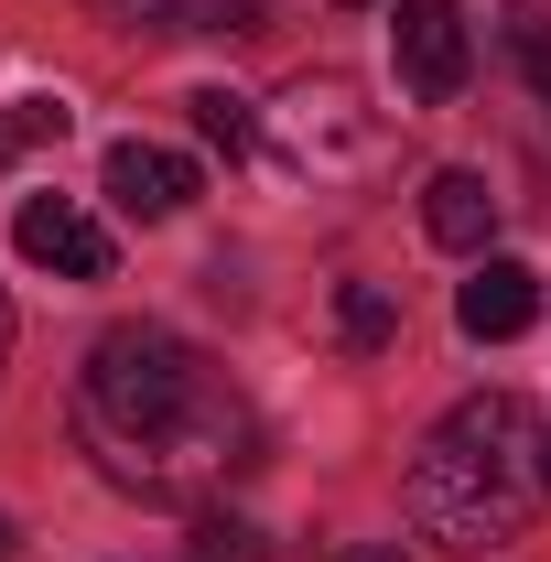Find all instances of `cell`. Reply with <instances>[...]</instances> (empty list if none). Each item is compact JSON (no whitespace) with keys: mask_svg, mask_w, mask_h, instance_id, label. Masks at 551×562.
I'll return each mask as SVG.
<instances>
[{"mask_svg":"<svg viewBox=\"0 0 551 562\" xmlns=\"http://www.w3.org/2000/svg\"><path fill=\"white\" fill-rule=\"evenodd\" d=\"M76 131L66 98H0V162H22V151H55Z\"/></svg>","mask_w":551,"mask_h":562,"instance_id":"cell-10","label":"cell"},{"mask_svg":"<svg viewBox=\"0 0 551 562\" xmlns=\"http://www.w3.org/2000/svg\"><path fill=\"white\" fill-rule=\"evenodd\" d=\"M390 336H401V303H390L379 281H346V292H336V347L379 357V347H390Z\"/></svg>","mask_w":551,"mask_h":562,"instance_id":"cell-9","label":"cell"},{"mask_svg":"<svg viewBox=\"0 0 551 562\" xmlns=\"http://www.w3.org/2000/svg\"><path fill=\"white\" fill-rule=\"evenodd\" d=\"M541 487H551V443H541Z\"/></svg>","mask_w":551,"mask_h":562,"instance_id":"cell-16","label":"cell"},{"mask_svg":"<svg viewBox=\"0 0 551 562\" xmlns=\"http://www.w3.org/2000/svg\"><path fill=\"white\" fill-rule=\"evenodd\" d=\"M109 206L140 216V227L184 216V206H195V162L162 151V140H109Z\"/></svg>","mask_w":551,"mask_h":562,"instance_id":"cell-5","label":"cell"},{"mask_svg":"<svg viewBox=\"0 0 551 562\" xmlns=\"http://www.w3.org/2000/svg\"><path fill=\"white\" fill-rule=\"evenodd\" d=\"M76 443L98 454V476L120 497H162V508H206L227 476L260 465L249 401L173 325H109L87 347V368H76Z\"/></svg>","mask_w":551,"mask_h":562,"instance_id":"cell-1","label":"cell"},{"mask_svg":"<svg viewBox=\"0 0 551 562\" xmlns=\"http://www.w3.org/2000/svg\"><path fill=\"white\" fill-rule=\"evenodd\" d=\"M336 562H401V552H390V541H346Z\"/></svg>","mask_w":551,"mask_h":562,"instance_id":"cell-14","label":"cell"},{"mask_svg":"<svg viewBox=\"0 0 551 562\" xmlns=\"http://www.w3.org/2000/svg\"><path fill=\"white\" fill-rule=\"evenodd\" d=\"M184 562H271V541H260L238 508H195V530H184Z\"/></svg>","mask_w":551,"mask_h":562,"instance_id":"cell-12","label":"cell"},{"mask_svg":"<svg viewBox=\"0 0 551 562\" xmlns=\"http://www.w3.org/2000/svg\"><path fill=\"white\" fill-rule=\"evenodd\" d=\"M98 11L131 33H260L249 0H98Z\"/></svg>","mask_w":551,"mask_h":562,"instance_id":"cell-8","label":"cell"},{"mask_svg":"<svg viewBox=\"0 0 551 562\" xmlns=\"http://www.w3.org/2000/svg\"><path fill=\"white\" fill-rule=\"evenodd\" d=\"M541 508V422L519 390H476L421 432L412 454V530L443 552H508Z\"/></svg>","mask_w":551,"mask_h":562,"instance_id":"cell-2","label":"cell"},{"mask_svg":"<svg viewBox=\"0 0 551 562\" xmlns=\"http://www.w3.org/2000/svg\"><path fill=\"white\" fill-rule=\"evenodd\" d=\"M0 552H11V519H0Z\"/></svg>","mask_w":551,"mask_h":562,"instance_id":"cell-17","label":"cell"},{"mask_svg":"<svg viewBox=\"0 0 551 562\" xmlns=\"http://www.w3.org/2000/svg\"><path fill=\"white\" fill-rule=\"evenodd\" d=\"M346 11H368V0H346Z\"/></svg>","mask_w":551,"mask_h":562,"instance_id":"cell-18","label":"cell"},{"mask_svg":"<svg viewBox=\"0 0 551 562\" xmlns=\"http://www.w3.org/2000/svg\"><path fill=\"white\" fill-rule=\"evenodd\" d=\"M184 109H195V131H206V151H227V162H238V151H260V109H249L238 87H195Z\"/></svg>","mask_w":551,"mask_h":562,"instance_id":"cell-11","label":"cell"},{"mask_svg":"<svg viewBox=\"0 0 551 562\" xmlns=\"http://www.w3.org/2000/svg\"><path fill=\"white\" fill-rule=\"evenodd\" d=\"M508 44H519V76H530V87H541V98H551V22H519Z\"/></svg>","mask_w":551,"mask_h":562,"instance_id":"cell-13","label":"cell"},{"mask_svg":"<svg viewBox=\"0 0 551 562\" xmlns=\"http://www.w3.org/2000/svg\"><path fill=\"white\" fill-rule=\"evenodd\" d=\"M0 368H11V292H0Z\"/></svg>","mask_w":551,"mask_h":562,"instance_id":"cell-15","label":"cell"},{"mask_svg":"<svg viewBox=\"0 0 551 562\" xmlns=\"http://www.w3.org/2000/svg\"><path fill=\"white\" fill-rule=\"evenodd\" d=\"M454 325H465L476 347L530 336V325H541V271H530V260H476V281L454 292Z\"/></svg>","mask_w":551,"mask_h":562,"instance_id":"cell-6","label":"cell"},{"mask_svg":"<svg viewBox=\"0 0 551 562\" xmlns=\"http://www.w3.org/2000/svg\"><path fill=\"white\" fill-rule=\"evenodd\" d=\"M421 227H432V249H486V227H497V195H486L476 162H443V173L421 184Z\"/></svg>","mask_w":551,"mask_h":562,"instance_id":"cell-7","label":"cell"},{"mask_svg":"<svg viewBox=\"0 0 551 562\" xmlns=\"http://www.w3.org/2000/svg\"><path fill=\"white\" fill-rule=\"evenodd\" d=\"M11 249H22L33 271H66V281H109V271H120V238L76 206V195H22V216H11Z\"/></svg>","mask_w":551,"mask_h":562,"instance_id":"cell-4","label":"cell"},{"mask_svg":"<svg viewBox=\"0 0 551 562\" xmlns=\"http://www.w3.org/2000/svg\"><path fill=\"white\" fill-rule=\"evenodd\" d=\"M390 55H401V87H412L421 109L465 98V66H476V44H465V0H401Z\"/></svg>","mask_w":551,"mask_h":562,"instance_id":"cell-3","label":"cell"}]
</instances>
